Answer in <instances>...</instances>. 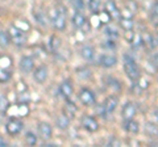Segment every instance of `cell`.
<instances>
[{
    "label": "cell",
    "mask_w": 158,
    "mask_h": 147,
    "mask_svg": "<svg viewBox=\"0 0 158 147\" xmlns=\"http://www.w3.org/2000/svg\"><path fill=\"white\" fill-rule=\"evenodd\" d=\"M127 6L131 8V11H135V9L137 8V6H136V3H133V2H128L127 3Z\"/></svg>",
    "instance_id": "obj_36"
},
{
    "label": "cell",
    "mask_w": 158,
    "mask_h": 147,
    "mask_svg": "<svg viewBox=\"0 0 158 147\" xmlns=\"http://www.w3.org/2000/svg\"><path fill=\"white\" fill-rule=\"evenodd\" d=\"M59 93H61L63 97H70L73 93H74V88H73V84L71 81L69 80H65L61 83V85H59Z\"/></svg>",
    "instance_id": "obj_12"
},
{
    "label": "cell",
    "mask_w": 158,
    "mask_h": 147,
    "mask_svg": "<svg viewBox=\"0 0 158 147\" xmlns=\"http://www.w3.org/2000/svg\"><path fill=\"white\" fill-rule=\"evenodd\" d=\"M82 126L85 127L87 131H90V133H94V131H96L99 129L98 121L94 118L92 116H88V114L82 117Z\"/></svg>",
    "instance_id": "obj_5"
},
{
    "label": "cell",
    "mask_w": 158,
    "mask_h": 147,
    "mask_svg": "<svg viewBox=\"0 0 158 147\" xmlns=\"http://www.w3.org/2000/svg\"><path fill=\"white\" fill-rule=\"evenodd\" d=\"M6 146H7V142L4 141L2 137H0V147H6Z\"/></svg>",
    "instance_id": "obj_38"
},
{
    "label": "cell",
    "mask_w": 158,
    "mask_h": 147,
    "mask_svg": "<svg viewBox=\"0 0 158 147\" xmlns=\"http://www.w3.org/2000/svg\"><path fill=\"white\" fill-rule=\"evenodd\" d=\"M145 133L149 137H158V126L153 122H146L145 124Z\"/></svg>",
    "instance_id": "obj_19"
},
{
    "label": "cell",
    "mask_w": 158,
    "mask_h": 147,
    "mask_svg": "<svg viewBox=\"0 0 158 147\" xmlns=\"http://www.w3.org/2000/svg\"><path fill=\"white\" fill-rule=\"evenodd\" d=\"M77 74H78V76H81V77H88V76H91V71L87 70V68H79Z\"/></svg>",
    "instance_id": "obj_31"
},
{
    "label": "cell",
    "mask_w": 158,
    "mask_h": 147,
    "mask_svg": "<svg viewBox=\"0 0 158 147\" xmlns=\"http://www.w3.org/2000/svg\"><path fill=\"white\" fill-rule=\"evenodd\" d=\"M38 133L41 135L42 139H50L52 135H53V129L52 126L48 124V122H41V124L38 125Z\"/></svg>",
    "instance_id": "obj_9"
},
{
    "label": "cell",
    "mask_w": 158,
    "mask_h": 147,
    "mask_svg": "<svg viewBox=\"0 0 158 147\" xmlns=\"http://www.w3.org/2000/svg\"><path fill=\"white\" fill-rule=\"evenodd\" d=\"M136 114V105L133 104V102L128 101L127 104L124 105V108H123V118L124 120H131L133 118Z\"/></svg>",
    "instance_id": "obj_11"
},
{
    "label": "cell",
    "mask_w": 158,
    "mask_h": 147,
    "mask_svg": "<svg viewBox=\"0 0 158 147\" xmlns=\"http://www.w3.org/2000/svg\"><path fill=\"white\" fill-rule=\"evenodd\" d=\"M70 2H71V0H70Z\"/></svg>",
    "instance_id": "obj_40"
},
{
    "label": "cell",
    "mask_w": 158,
    "mask_h": 147,
    "mask_svg": "<svg viewBox=\"0 0 158 147\" xmlns=\"http://www.w3.org/2000/svg\"><path fill=\"white\" fill-rule=\"evenodd\" d=\"M79 51H81V55L85 58L86 61H92L94 57H95V49L92 46H83Z\"/></svg>",
    "instance_id": "obj_15"
},
{
    "label": "cell",
    "mask_w": 158,
    "mask_h": 147,
    "mask_svg": "<svg viewBox=\"0 0 158 147\" xmlns=\"http://www.w3.org/2000/svg\"><path fill=\"white\" fill-rule=\"evenodd\" d=\"M25 142L28 146H34L37 143V135H34L32 131H28L25 134Z\"/></svg>",
    "instance_id": "obj_25"
},
{
    "label": "cell",
    "mask_w": 158,
    "mask_h": 147,
    "mask_svg": "<svg viewBox=\"0 0 158 147\" xmlns=\"http://www.w3.org/2000/svg\"><path fill=\"white\" fill-rule=\"evenodd\" d=\"M46 77H48V68L45 66H40V67H37L36 70H34L33 79L36 80L38 84H42V83L46 80Z\"/></svg>",
    "instance_id": "obj_7"
},
{
    "label": "cell",
    "mask_w": 158,
    "mask_h": 147,
    "mask_svg": "<svg viewBox=\"0 0 158 147\" xmlns=\"http://www.w3.org/2000/svg\"><path fill=\"white\" fill-rule=\"evenodd\" d=\"M104 46H106V47H108V49H112V50H115V49H116L115 41L111 40V38H110V40H108V41L106 42V45H104Z\"/></svg>",
    "instance_id": "obj_33"
},
{
    "label": "cell",
    "mask_w": 158,
    "mask_h": 147,
    "mask_svg": "<svg viewBox=\"0 0 158 147\" xmlns=\"http://www.w3.org/2000/svg\"><path fill=\"white\" fill-rule=\"evenodd\" d=\"M144 42H146L150 49H156L158 46V40L152 34H146V40H144Z\"/></svg>",
    "instance_id": "obj_24"
},
{
    "label": "cell",
    "mask_w": 158,
    "mask_h": 147,
    "mask_svg": "<svg viewBox=\"0 0 158 147\" xmlns=\"http://www.w3.org/2000/svg\"><path fill=\"white\" fill-rule=\"evenodd\" d=\"M9 43H11V37H9V34L0 30V47L6 49L9 46Z\"/></svg>",
    "instance_id": "obj_21"
},
{
    "label": "cell",
    "mask_w": 158,
    "mask_h": 147,
    "mask_svg": "<svg viewBox=\"0 0 158 147\" xmlns=\"http://www.w3.org/2000/svg\"><path fill=\"white\" fill-rule=\"evenodd\" d=\"M99 2L98 0H88V9H90V11L94 13V14H98L99 12Z\"/></svg>",
    "instance_id": "obj_26"
},
{
    "label": "cell",
    "mask_w": 158,
    "mask_h": 147,
    "mask_svg": "<svg viewBox=\"0 0 158 147\" xmlns=\"http://www.w3.org/2000/svg\"><path fill=\"white\" fill-rule=\"evenodd\" d=\"M59 45H61V40H59V38H57L56 36H53V37H52V41H50L52 50H57V49L59 47Z\"/></svg>",
    "instance_id": "obj_30"
},
{
    "label": "cell",
    "mask_w": 158,
    "mask_h": 147,
    "mask_svg": "<svg viewBox=\"0 0 158 147\" xmlns=\"http://www.w3.org/2000/svg\"><path fill=\"white\" fill-rule=\"evenodd\" d=\"M71 3H73V7L77 12L82 11V9L85 8V2H83V0H71Z\"/></svg>",
    "instance_id": "obj_29"
},
{
    "label": "cell",
    "mask_w": 158,
    "mask_h": 147,
    "mask_svg": "<svg viewBox=\"0 0 158 147\" xmlns=\"http://www.w3.org/2000/svg\"><path fill=\"white\" fill-rule=\"evenodd\" d=\"M53 24H54V28L57 30H65L66 28V14H62V13H58L56 11V16L53 17Z\"/></svg>",
    "instance_id": "obj_10"
},
{
    "label": "cell",
    "mask_w": 158,
    "mask_h": 147,
    "mask_svg": "<svg viewBox=\"0 0 158 147\" xmlns=\"http://www.w3.org/2000/svg\"><path fill=\"white\" fill-rule=\"evenodd\" d=\"M34 67V61L31 57L24 55L21 59H20V70H21L24 74H29Z\"/></svg>",
    "instance_id": "obj_8"
},
{
    "label": "cell",
    "mask_w": 158,
    "mask_h": 147,
    "mask_svg": "<svg viewBox=\"0 0 158 147\" xmlns=\"http://www.w3.org/2000/svg\"><path fill=\"white\" fill-rule=\"evenodd\" d=\"M133 25H135V22H133L132 18H120V26L124 29V30H132L133 29Z\"/></svg>",
    "instance_id": "obj_22"
},
{
    "label": "cell",
    "mask_w": 158,
    "mask_h": 147,
    "mask_svg": "<svg viewBox=\"0 0 158 147\" xmlns=\"http://www.w3.org/2000/svg\"><path fill=\"white\" fill-rule=\"evenodd\" d=\"M36 18H37L36 21H38L41 25H45V17H44V14H41V13L36 14Z\"/></svg>",
    "instance_id": "obj_34"
},
{
    "label": "cell",
    "mask_w": 158,
    "mask_h": 147,
    "mask_svg": "<svg viewBox=\"0 0 158 147\" xmlns=\"http://www.w3.org/2000/svg\"><path fill=\"white\" fill-rule=\"evenodd\" d=\"M6 129H7V133L9 135H17L20 131L23 130V122L20 120H16V118H12L7 122L6 125Z\"/></svg>",
    "instance_id": "obj_4"
},
{
    "label": "cell",
    "mask_w": 158,
    "mask_h": 147,
    "mask_svg": "<svg viewBox=\"0 0 158 147\" xmlns=\"http://www.w3.org/2000/svg\"><path fill=\"white\" fill-rule=\"evenodd\" d=\"M125 38L128 42H132L135 40V34H133V29L132 30H125Z\"/></svg>",
    "instance_id": "obj_32"
},
{
    "label": "cell",
    "mask_w": 158,
    "mask_h": 147,
    "mask_svg": "<svg viewBox=\"0 0 158 147\" xmlns=\"http://www.w3.org/2000/svg\"><path fill=\"white\" fill-rule=\"evenodd\" d=\"M106 81H107V85H108V87H111L112 89H116V91H118V89H120V88H121L120 81H118L117 79H115V77L108 76Z\"/></svg>",
    "instance_id": "obj_23"
},
{
    "label": "cell",
    "mask_w": 158,
    "mask_h": 147,
    "mask_svg": "<svg viewBox=\"0 0 158 147\" xmlns=\"http://www.w3.org/2000/svg\"><path fill=\"white\" fill-rule=\"evenodd\" d=\"M77 110H78L77 105L74 104V102H71V101H67L66 105H65V109H63L65 114L69 117V118H74V117H75V114H77Z\"/></svg>",
    "instance_id": "obj_17"
},
{
    "label": "cell",
    "mask_w": 158,
    "mask_h": 147,
    "mask_svg": "<svg viewBox=\"0 0 158 147\" xmlns=\"http://www.w3.org/2000/svg\"><path fill=\"white\" fill-rule=\"evenodd\" d=\"M8 34H9V37H11V41L15 43V45H17V46H21V45H24V43L27 42L25 33H24L21 29L16 28V26H11V28H9Z\"/></svg>",
    "instance_id": "obj_2"
},
{
    "label": "cell",
    "mask_w": 158,
    "mask_h": 147,
    "mask_svg": "<svg viewBox=\"0 0 158 147\" xmlns=\"http://www.w3.org/2000/svg\"><path fill=\"white\" fill-rule=\"evenodd\" d=\"M124 71L127 74V76L133 81L140 77V67L137 66L135 59L128 55V54L124 55Z\"/></svg>",
    "instance_id": "obj_1"
},
{
    "label": "cell",
    "mask_w": 158,
    "mask_h": 147,
    "mask_svg": "<svg viewBox=\"0 0 158 147\" xmlns=\"http://www.w3.org/2000/svg\"><path fill=\"white\" fill-rule=\"evenodd\" d=\"M153 13H154V16H157L158 17V2L153 6Z\"/></svg>",
    "instance_id": "obj_37"
},
{
    "label": "cell",
    "mask_w": 158,
    "mask_h": 147,
    "mask_svg": "<svg viewBox=\"0 0 158 147\" xmlns=\"http://www.w3.org/2000/svg\"><path fill=\"white\" fill-rule=\"evenodd\" d=\"M156 30L158 32V24H157V25H156Z\"/></svg>",
    "instance_id": "obj_39"
},
{
    "label": "cell",
    "mask_w": 158,
    "mask_h": 147,
    "mask_svg": "<svg viewBox=\"0 0 158 147\" xmlns=\"http://www.w3.org/2000/svg\"><path fill=\"white\" fill-rule=\"evenodd\" d=\"M124 129L128 131V133H132V134H137L138 130H140V126H138L137 122L131 118V120H125V124H124Z\"/></svg>",
    "instance_id": "obj_14"
},
{
    "label": "cell",
    "mask_w": 158,
    "mask_h": 147,
    "mask_svg": "<svg viewBox=\"0 0 158 147\" xmlns=\"http://www.w3.org/2000/svg\"><path fill=\"white\" fill-rule=\"evenodd\" d=\"M78 97L82 104L86 106L95 104V95H94V92L91 89H88V88H82L81 92L78 93Z\"/></svg>",
    "instance_id": "obj_3"
},
{
    "label": "cell",
    "mask_w": 158,
    "mask_h": 147,
    "mask_svg": "<svg viewBox=\"0 0 158 147\" xmlns=\"http://www.w3.org/2000/svg\"><path fill=\"white\" fill-rule=\"evenodd\" d=\"M152 63L158 68V54H154V55L152 57Z\"/></svg>",
    "instance_id": "obj_35"
},
{
    "label": "cell",
    "mask_w": 158,
    "mask_h": 147,
    "mask_svg": "<svg viewBox=\"0 0 158 147\" xmlns=\"http://www.w3.org/2000/svg\"><path fill=\"white\" fill-rule=\"evenodd\" d=\"M104 9H106L107 13L111 14V16H116V14H118L115 0H107L106 4H104Z\"/></svg>",
    "instance_id": "obj_18"
},
{
    "label": "cell",
    "mask_w": 158,
    "mask_h": 147,
    "mask_svg": "<svg viewBox=\"0 0 158 147\" xmlns=\"http://www.w3.org/2000/svg\"><path fill=\"white\" fill-rule=\"evenodd\" d=\"M56 124H57V127L65 130V129H67V127H69V125H70V118H69L66 114H62V116H59L57 118Z\"/></svg>",
    "instance_id": "obj_20"
},
{
    "label": "cell",
    "mask_w": 158,
    "mask_h": 147,
    "mask_svg": "<svg viewBox=\"0 0 158 147\" xmlns=\"http://www.w3.org/2000/svg\"><path fill=\"white\" fill-rule=\"evenodd\" d=\"M96 113H98V116H100L102 118H107L108 113H107V110H106L104 104H99V105L96 106Z\"/></svg>",
    "instance_id": "obj_28"
},
{
    "label": "cell",
    "mask_w": 158,
    "mask_h": 147,
    "mask_svg": "<svg viewBox=\"0 0 158 147\" xmlns=\"http://www.w3.org/2000/svg\"><path fill=\"white\" fill-rule=\"evenodd\" d=\"M71 22H73V25L75 26L77 29H79V28H82V26L86 24V17L83 16L81 12H77V13L73 16Z\"/></svg>",
    "instance_id": "obj_16"
},
{
    "label": "cell",
    "mask_w": 158,
    "mask_h": 147,
    "mask_svg": "<svg viewBox=\"0 0 158 147\" xmlns=\"http://www.w3.org/2000/svg\"><path fill=\"white\" fill-rule=\"evenodd\" d=\"M117 99L115 96H110V97H107L106 99V101L103 102V104H104V106H106V110H107V113L108 114H111L113 110L116 109L117 108Z\"/></svg>",
    "instance_id": "obj_13"
},
{
    "label": "cell",
    "mask_w": 158,
    "mask_h": 147,
    "mask_svg": "<svg viewBox=\"0 0 158 147\" xmlns=\"http://www.w3.org/2000/svg\"><path fill=\"white\" fill-rule=\"evenodd\" d=\"M104 33L107 34L108 37L111 38V40H115V38H117V37H118V32L116 30V29H113V28H110V26H108V28H106V29H104Z\"/></svg>",
    "instance_id": "obj_27"
},
{
    "label": "cell",
    "mask_w": 158,
    "mask_h": 147,
    "mask_svg": "<svg viewBox=\"0 0 158 147\" xmlns=\"http://www.w3.org/2000/svg\"><path fill=\"white\" fill-rule=\"evenodd\" d=\"M116 63H117V58L115 55H111V54H103V55L99 57V65L106 68H111L116 66Z\"/></svg>",
    "instance_id": "obj_6"
}]
</instances>
